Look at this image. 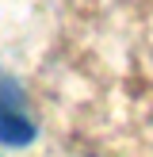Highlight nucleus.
<instances>
[{"instance_id": "nucleus-2", "label": "nucleus", "mask_w": 153, "mask_h": 157, "mask_svg": "<svg viewBox=\"0 0 153 157\" xmlns=\"http://www.w3.org/2000/svg\"><path fill=\"white\" fill-rule=\"evenodd\" d=\"M19 104H23L19 84H15L12 77H4V73H0V107H19Z\"/></svg>"}, {"instance_id": "nucleus-1", "label": "nucleus", "mask_w": 153, "mask_h": 157, "mask_svg": "<svg viewBox=\"0 0 153 157\" xmlns=\"http://www.w3.org/2000/svg\"><path fill=\"white\" fill-rule=\"evenodd\" d=\"M38 138L35 123L23 115V107H0V146H12V150H23Z\"/></svg>"}]
</instances>
